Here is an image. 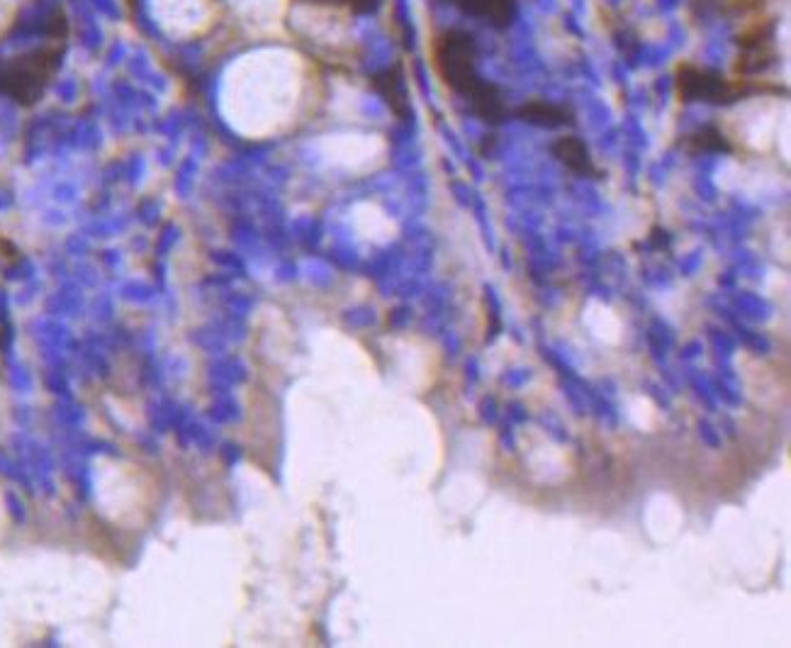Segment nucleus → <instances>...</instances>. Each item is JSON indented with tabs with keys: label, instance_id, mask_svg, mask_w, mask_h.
Returning a JSON list of instances; mask_svg holds the SVG:
<instances>
[{
	"label": "nucleus",
	"instance_id": "f257e3e1",
	"mask_svg": "<svg viewBox=\"0 0 791 648\" xmlns=\"http://www.w3.org/2000/svg\"><path fill=\"white\" fill-rule=\"evenodd\" d=\"M429 59L436 76L448 91L465 98L470 110L485 120L487 125H499L507 120L509 108L504 103L502 88L485 81L478 71V47L475 37L465 30H441L431 37Z\"/></svg>",
	"mask_w": 791,
	"mask_h": 648
},
{
	"label": "nucleus",
	"instance_id": "f03ea898",
	"mask_svg": "<svg viewBox=\"0 0 791 648\" xmlns=\"http://www.w3.org/2000/svg\"><path fill=\"white\" fill-rule=\"evenodd\" d=\"M675 93L682 103H709V105H733L757 93H784L777 83H767L765 78L745 76H723L714 69L680 61L675 66Z\"/></svg>",
	"mask_w": 791,
	"mask_h": 648
},
{
	"label": "nucleus",
	"instance_id": "7ed1b4c3",
	"mask_svg": "<svg viewBox=\"0 0 791 648\" xmlns=\"http://www.w3.org/2000/svg\"><path fill=\"white\" fill-rule=\"evenodd\" d=\"M738 59L733 64V76L753 78L765 74L777 61V47H774V20L765 13L750 18L743 32L736 37Z\"/></svg>",
	"mask_w": 791,
	"mask_h": 648
},
{
	"label": "nucleus",
	"instance_id": "20e7f679",
	"mask_svg": "<svg viewBox=\"0 0 791 648\" xmlns=\"http://www.w3.org/2000/svg\"><path fill=\"white\" fill-rule=\"evenodd\" d=\"M551 152L560 164H565V169H570L575 176H589L599 178L597 166H594L592 154H589L587 144L580 137H558L551 144Z\"/></svg>",
	"mask_w": 791,
	"mask_h": 648
},
{
	"label": "nucleus",
	"instance_id": "39448f33",
	"mask_svg": "<svg viewBox=\"0 0 791 648\" xmlns=\"http://www.w3.org/2000/svg\"><path fill=\"white\" fill-rule=\"evenodd\" d=\"M463 13L490 22L497 30L509 27L516 18V0H446Z\"/></svg>",
	"mask_w": 791,
	"mask_h": 648
},
{
	"label": "nucleus",
	"instance_id": "423d86ee",
	"mask_svg": "<svg viewBox=\"0 0 791 648\" xmlns=\"http://www.w3.org/2000/svg\"><path fill=\"white\" fill-rule=\"evenodd\" d=\"M514 115L519 120L531 122V125L538 127H565V125H575V113L568 108V105L551 103V100H529V103L519 105L514 110Z\"/></svg>",
	"mask_w": 791,
	"mask_h": 648
},
{
	"label": "nucleus",
	"instance_id": "0eeeda50",
	"mask_svg": "<svg viewBox=\"0 0 791 648\" xmlns=\"http://www.w3.org/2000/svg\"><path fill=\"white\" fill-rule=\"evenodd\" d=\"M373 88L385 98V103L390 105V110L397 117H407L409 115V105H407V91H405V76H402V66L395 64L390 69H385L383 74L373 76Z\"/></svg>",
	"mask_w": 791,
	"mask_h": 648
},
{
	"label": "nucleus",
	"instance_id": "6e6552de",
	"mask_svg": "<svg viewBox=\"0 0 791 648\" xmlns=\"http://www.w3.org/2000/svg\"><path fill=\"white\" fill-rule=\"evenodd\" d=\"M680 147L684 149L687 154H731L733 152V144L731 139L726 137L718 127L714 125H706L701 127V130L687 134V137L682 139Z\"/></svg>",
	"mask_w": 791,
	"mask_h": 648
},
{
	"label": "nucleus",
	"instance_id": "1a4fd4ad",
	"mask_svg": "<svg viewBox=\"0 0 791 648\" xmlns=\"http://www.w3.org/2000/svg\"><path fill=\"white\" fill-rule=\"evenodd\" d=\"M295 3H307V5H319V8H334V10H346L351 15H370L378 10L380 0H295Z\"/></svg>",
	"mask_w": 791,
	"mask_h": 648
},
{
	"label": "nucleus",
	"instance_id": "9d476101",
	"mask_svg": "<svg viewBox=\"0 0 791 648\" xmlns=\"http://www.w3.org/2000/svg\"><path fill=\"white\" fill-rule=\"evenodd\" d=\"M721 13L736 15V18H755L765 10V0H716Z\"/></svg>",
	"mask_w": 791,
	"mask_h": 648
},
{
	"label": "nucleus",
	"instance_id": "9b49d317",
	"mask_svg": "<svg viewBox=\"0 0 791 648\" xmlns=\"http://www.w3.org/2000/svg\"><path fill=\"white\" fill-rule=\"evenodd\" d=\"M694 3H701V5H716V0H694Z\"/></svg>",
	"mask_w": 791,
	"mask_h": 648
}]
</instances>
